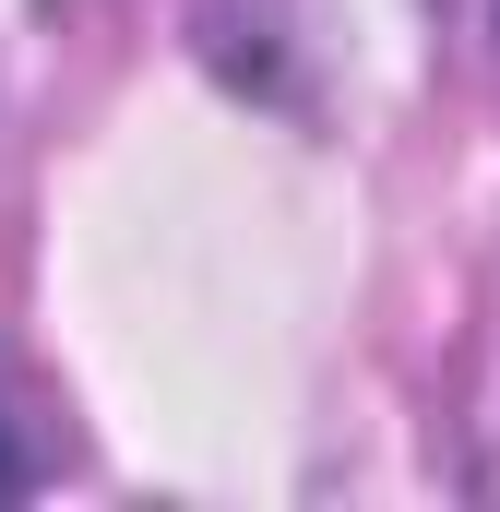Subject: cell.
Listing matches in <instances>:
<instances>
[{"label":"cell","instance_id":"2","mask_svg":"<svg viewBox=\"0 0 500 512\" xmlns=\"http://www.w3.org/2000/svg\"><path fill=\"white\" fill-rule=\"evenodd\" d=\"M24 477H36V465H24V441H12V417H0V501H12Z\"/></svg>","mask_w":500,"mask_h":512},{"label":"cell","instance_id":"1","mask_svg":"<svg viewBox=\"0 0 500 512\" xmlns=\"http://www.w3.org/2000/svg\"><path fill=\"white\" fill-rule=\"evenodd\" d=\"M441 12H453L465 60H477V72H500V0H441Z\"/></svg>","mask_w":500,"mask_h":512}]
</instances>
